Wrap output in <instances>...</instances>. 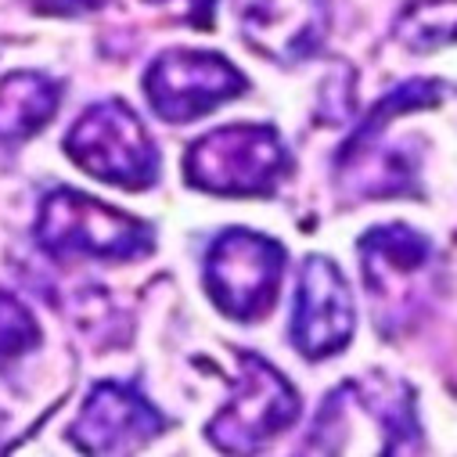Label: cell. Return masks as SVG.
<instances>
[{
	"mask_svg": "<svg viewBox=\"0 0 457 457\" xmlns=\"http://www.w3.org/2000/svg\"><path fill=\"white\" fill-rule=\"evenodd\" d=\"M37 342H40V328L26 310V303L0 288V371L22 361L29 350H37Z\"/></svg>",
	"mask_w": 457,
	"mask_h": 457,
	"instance_id": "13",
	"label": "cell"
},
{
	"mask_svg": "<svg viewBox=\"0 0 457 457\" xmlns=\"http://www.w3.org/2000/svg\"><path fill=\"white\" fill-rule=\"evenodd\" d=\"M396 37L414 51L457 40V0H414L396 22Z\"/></svg>",
	"mask_w": 457,
	"mask_h": 457,
	"instance_id": "12",
	"label": "cell"
},
{
	"mask_svg": "<svg viewBox=\"0 0 457 457\" xmlns=\"http://www.w3.org/2000/svg\"><path fill=\"white\" fill-rule=\"evenodd\" d=\"M148 4H180L184 15H187L195 26H209V22H212V4H216V0H148Z\"/></svg>",
	"mask_w": 457,
	"mask_h": 457,
	"instance_id": "14",
	"label": "cell"
},
{
	"mask_svg": "<svg viewBox=\"0 0 457 457\" xmlns=\"http://www.w3.org/2000/svg\"><path fill=\"white\" fill-rule=\"evenodd\" d=\"M40 12H54V15H76V12H94L104 0H33Z\"/></svg>",
	"mask_w": 457,
	"mask_h": 457,
	"instance_id": "15",
	"label": "cell"
},
{
	"mask_svg": "<svg viewBox=\"0 0 457 457\" xmlns=\"http://www.w3.org/2000/svg\"><path fill=\"white\" fill-rule=\"evenodd\" d=\"M166 428V418L155 411L141 389L127 382H97L83 400L79 418L69 428V439L90 453H120L145 446Z\"/></svg>",
	"mask_w": 457,
	"mask_h": 457,
	"instance_id": "9",
	"label": "cell"
},
{
	"mask_svg": "<svg viewBox=\"0 0 457 457\" xmlns=\"http://www.w3.org/2000/svg\"><path fill=\"white\" fill-rule=\"evenodd\" d=\"M361 270L371 292L378 328L396 331L411 324L436 292V253L432 242L403 223L375 227L361 238Z\"/></svg>",
	"mask_w": 457,
	"mask_h": 457,
	"instance_id": "2",
	"label": "cell"
},
{
	"mask_svg": "<svg viewBox=\"0 0 457 457\" xmlns=\"http://www.w3.org/2000/svg\"><path fill=\"white\" fill-rule=\"evenodd\" d=\"M281 274L285 249L245 227L223 231L205 253V288L231 320H260L278 299Z\"/></svg>",
	"mask_w": 457,
	"mask_h": 457,
	"instance_id": "5",
	"label": "cell"
},
{
	"mask_svg": "<svg viewBox=\"0 0 457 457\" xmlns=\"http://www.w3.org/2000/svg\"><path fill=\"white\" fill-rule=\"evenodd\" d=\"M295 418H299V396L288 386V378L278 368H270L263 357L242 350L235 396L223 403V411L209 421L205 432L220 450L245 453V450H260Z\"/></svg>",
	"mask_w": 457,
	"mask_h": 457,
	"instance_id": "6",
	"label": "cell"
},
{
	"mask_svg": "<svg viewBox=\"0 0 457 457\" xmlns=\"http://www.w3.org/2000/svg\"><path fill=\"white\" fill-rule=\"evenodd\" d=\"M37 242L54 260H137L152 249V227L72 187H58L40 202Z\"/></svg>",
	"mask_w": 457,
	"mask_h": 457,
	"instance_id": "1",
	"label": "cell"
},
{
	"mask_svg": "<svg viewBox=\"0 0 457 457\" xmlns=\"http://www.w3.org/2000/svg\"><path fill=\"white\" fill-rule=\"evenodd\" d=\"M62 90L44 72H12L0 79V145H22L51 123Z\"/></svg>",
	"mask_w": 457,
	"mask_h": 457,
	"instance_id": "11",
	"label": "cell"
},
{
	"mask_svg": "<svg viewBox=\"0 0 457 457\" xmlns=\"http://www.w3.org/2000/svg\"><path fill=\"white\" fill-rule=\"evenodd\" d=\"M353 338V295L342 270L328 256H310L299 270L292 303V342L310 361L346 350Z\"/></svg>",
	"mask_w": 457,
	"mask_h": 457,
	"instance_id": "8",
	"label": "cell"
},
{
	"mask_svg": "<svg viewBox=\"0 0 457 457\" xmlns=\"http://www.w3.org/2000/svg\"><path fill=\"white\" fill-rule=\"evenodd\" d=\"M288 170V152L267 123H231L198 137L184 159L187 184L212 195H267Z\"/></svg>",
	"mask_w": 457,
	"mask_h": 457,
	"instance_id": "3",
	"label": "cell"
},
{
	"mask_svg": "<svg viewBox=\"0 0 457 457\" xmlns=\"http://www.w3.org/2000/svg\"><path fill=\"white\" fill-rule=\"evenodd\" d=\"M245 90V76L212 51H166L145 72V94L166 123H191Z\"/></svg>",
	"mask_w": 457,
	"mask_h": 457,
	"instance_id": "7",
	"label": "cell"
},
{
	"mask_svg": "<svg viewBox=\"0 0 457 457\" xmlns=\"http://www.w3.org/2000/svg\"><path fill=\"white\" fill-rule=\"evenodd\" d=\"M65 152L83 173L127 191H141L159 177V152L145 123L123 101L90 104L72 123Z\"/></svg>",
	"mask_w": 457,
	"mask_h": 457,
	"instance_id": "4",
	"label": "cell"
},
{
	"mask_svg": "<svg viewBox=\"0 0 457 457\" xmlns=\"http://www.w3.org/2000/svg\"><path fill=\"white\" fill-rule=\"evenodd\" d=\"M245 40L274 62L310 58L328 33V0H235Z\"/></svg>",
	"mask_w": 457,
	"mask_h": 457,
	"instance_id": "10",
	"label": "cell"
}]
</instances>
